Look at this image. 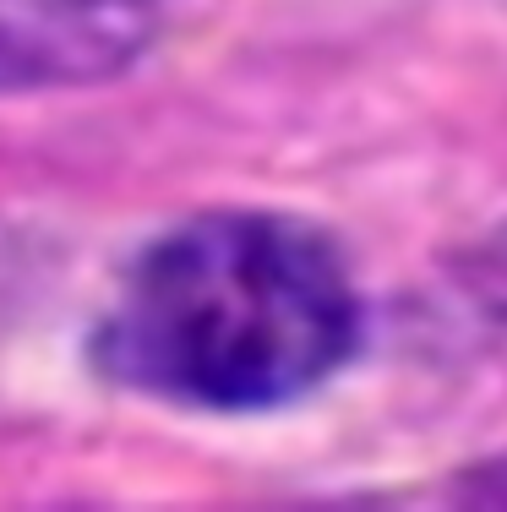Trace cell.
Instances as JSON below:
<instances>
[{
  "mask_svg": "<svg viewBox=\"0 0 507 512\" xmlns=\"http://www.w3.org/2000/svg\"><path fill=\"white\" fill-rule=\"evenodd\" d=\"M355 327V284L322 235L273 213H213L137 256L104 360L175 404L273 409L333 376Z\"/></svg>",
  "mask_w": 507,
  "mask_h": 512,
  "instance_id": "cell-1",
  "label": "cell"
},
{
  "mask_svg": "<svg viewBox=\"0 0 507 512\" xmlns=\"http://www.w3.org/2000/svg\"><path fill=\"white\" fill-rule=\"evenodd\" d=\"M126 33V0H0V82L115 60Z\"/></svg>",
  "mask_w": 507,
  "mask_h": 512,
  "instance_id": "cell-2",
  "label": "cell"
}]
</instances>
